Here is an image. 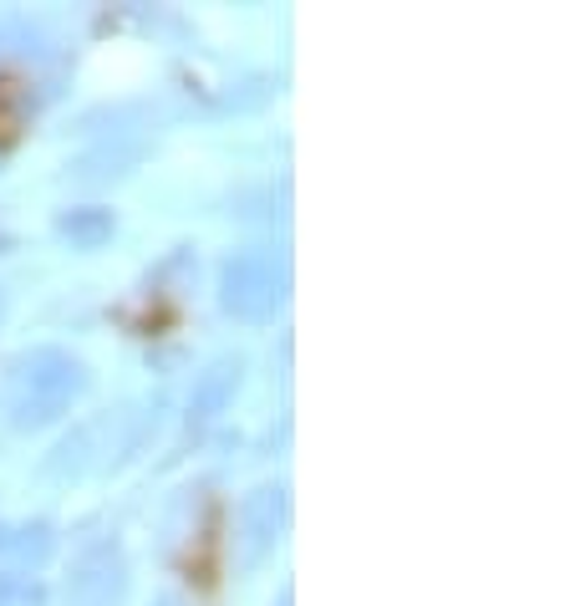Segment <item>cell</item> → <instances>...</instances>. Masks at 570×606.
<instances>
[{"label": "cell", "instance_id": "1", "mask_svg": "<svg viewBox=\"0 0 570 606\" xmlns=\"http://www.w3.org/2000/svg\"><path fill=\"white\" fill-rule=\"evenodd\" d=\"M88 387V368L61 347H31L5 362L0 377V413L11 429H46L57 423Z\"/></svg>", "mask_w": 570, "mask_h": 606}, {"label": "cell", "instance_id": "2", "mask_svg": "<svg viewBox=\"0 0 570 606\" xmlns=\"http://www.w3.org/2000/svg\"><path fill=\"white\" fill-rule=\"evenodd\" d=\"M286 301V266L265 250H234L220 266V306L234 322H270Z\"/></svg>", "mask_w": 570, "mask_h": 606}, {"label": "cell", "instance_id": "3", "mask_svg": "<svg viewBox=\"0 0 570 606\" xmlns=\"http://www.w3.org/2000/svg\"><path fill=\"white\" fill-rule=\"evenodd\" d=\"M138 444V418L128 408H117V413H97L88 418L72 439H61L46 458V469L51 474H92V469H107L117 464L123 454H132Z\"/></svg>", "mask_w": 570, "mask_h": 606}, {"label": "cell", "instance_id": "4", "mask_svg": "<svg viewBox=\"0 0 570 606\" xmlns=\"http://www.w3.org/2000/svg\"><path fill=\"white\" fill-rule=\"evenodd\" d=\"M280 531H286V485H255L234 515V566L240 571L265 566V556L280 546Z\"/></svg>", "mask_w": 570, "mask_h": 606}, {"label": "cell", "instance_id": "5", "mask_svg": "<svg viewBox=\"0 0 570 606\" xmlns=\"http://www.w3.org/2000/svg\"><path fill=\"white\" fill-rule=\"evenodd\" d=\"M128 596V561L113 540H92L72 561L67 576V606H123Z\"/></svg>", "mask_w": 570, "mask_h": 606}, {"label": "cell", "instance_id": "6", "mask_svg": "<svg viewBox=\"0 0 570 606\" xmlns=\"http://www.w3.org/2000/svg\"><path fill=\"white\" fill-rule=\"evenodd\" d=\"M240 377H245V362L240 357H214L205 372H199V383H194L189 393V429H209L214 418L224 413L234 403V393H240Z\"/></svg>", "mask_w": 570, "mask_h": 606}, {"label": "cell", "instance_id": "7", "mask_svg": "<svg viewBox=\"0 0 570 606\" xmlns=\"http://www.w3.org/2000/svg\"><path fill=\"white\" fill-rule=\"evenodd\" d=\"M57 230L72 240V250H97V245L113 240V209H97V205L67 209V214L57 220Z\"/></svg>", "mask_w": 570, "mask_h": 606}, {"label": "cell", "instance_id": "8", "mask_svg": "<svg viewBox=\"0 0 570 606\" xmlns=\"http://www.w3.org/2000/svg\"><path fill=\"white\" fill-rule=\"evenodd\" d=\"M51 546H57V535H51V525L46 520H31V525H21V531L0 535V556H11L15 566H46V556H51Z\"/></svg>", "mask_w": 570, "mask_h": 606}, {"label": "cell", "instance_id": "9", "mask_svg": "<svg viewBox=\"0 0 570 606\" xmlns=\"http://www.w3.org/2000/svg\"><path fill=\"white\" fill-rule=\"evenodd\" d=\"M15 592H21V576H11V571H0V606H11Z\"/></svg>", "mask_w": 570, "mask_h": 606}, {"label": "cell", "instance_id": "10", "mask_svg": "<svg viewBox=\"0 0 570 606\" xmlns=\"http://www.w3.org/2000/svg\"><path fill=\"white\" fill-rule=\"evenodd\" d=\"M153 606H184V602H178V596H163V602H153Z\"/></svg>", "mask_w": 570, "mask_h": 606}, {"label": "cell", "instance_id": "11", "mask_svg": "<svg viewBox=\"0 0 570 606\" xmlns=\"http://www.w3.org/2000/svg\"><path fill=\"white\" fill-rule=\"evenodd\" d=\"M0 322H5V291H0Z\"/></svg>", "mask_w": 570, "mask_h": 606}]
</instances>
